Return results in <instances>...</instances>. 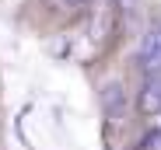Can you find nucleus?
Masks as SVG:
<instances>
[{"mask_svg": "<svg viewBox=\"0 0 161 150\" xmlns=\"http://www.w3.org/2000/svg\"><path fill=\"white\" fill-rule=\"evenodd\" d=\"M144 59H147V66H161V32H151V39L144 45Z\"/></svg>", "mask_w": 161, "mask_h": 150, "instance_id": "obj_1", "label": "nucleus"}, {"mask_svg": "<svg viewBox=\"0 0 161 150\" xmlns=\"http://www.w3.org/2000/svg\"><path fill=\"white\" fill-rule=\"evenodd\" d=\"M144 105L147 108H161V87H151V94L144 98Z\"/></svg>", "mask_w": 161, "mask_h": 150, "instance_id": "obj_2", "label": "nucleus"}]
</instances>
